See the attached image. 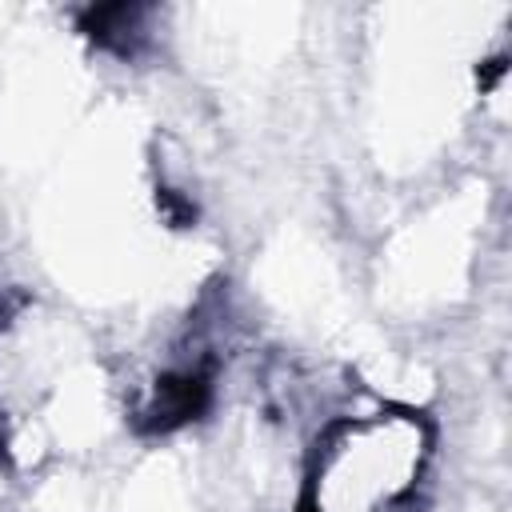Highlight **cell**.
Here are the masks:
<instances>
[{
	"instance_id": "obj_3",
	"label": "cell",
	"mask_w": 512,
	"mask_h": 512,
	"mask_svg": "<svg viewBox=\"0 0 512 512\" xmlns=\"http://www.w3.org/2000/svg\"><path fill=\"white\" fill-rule=\"evenodd\" d=\"M156 204L164 208V216L172 220V228H188V224H196V204L184 200V196H176L172 188H160V192H156Z\"/></svg>"
},
{
	"instance_id": "obj_5",
	"label": "cell",
	"mask_w": 512,
	"mask_h": 512,
	"mask_svg": "<svg viewBox=\"0 0 512 512\" xmlns=\"http://www.w3.org/2000/svg\"><path fill=\"white\" fill-rule=\"evenodd\" d=\"M292 512H324L320 508V496H316V488H312V480L300 488V496H296V508Z\"/></svg>"
},
{
	"instance_id": "obj_1",
	"label": "cell",
	"mask_w": 512,
	"mask_h": 512,
	"mask_svg": "<svg viewBox=\"0 0 512 512\" xmlns=\"http://www.w3.org/2000/svg\"><path fill=\"white\" fill-rule=\"evenodd\" d=\"M212 404V368L164 372L156 380L152 404L140 412V432H176L200 420Z\"/></svg>"
},
{
	"instance_id": "obj_2",
	"label": "cell",
	"mask_w": 512,
	"mask_h": 512,
	"mask_svg": "<svg viewBox=\"0 0 512 512\" xmlns=\"http://www.w3.org/2000/svg\"><path fill=\"white\" fill-rule=\"evenodd\" d=\"M140 16H144L140 4H96L80 12V32L116 56H132L140 36Z\"/></svg>"
},
{
	"instance_id": "obj_4",
	"label": "cell",
	"mask_w": 512,
	"mask_h": 512,
	"mask_svg": "<svg viewBox=\"0 0 512 512\" xmlns=\"http://www.w3.org/2000/svg\"><path fill=\"white\" fill-rule=\"evenodd\" d=\"M504 72H508V60H504V56H492V60H484V64L476 68V80H480L484 88H492V84H496Z\"/></svg>"
}]
</instances>
